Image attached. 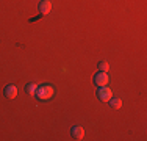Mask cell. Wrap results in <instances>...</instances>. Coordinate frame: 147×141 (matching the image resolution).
Returning <instances> with one entry per match:
<instances>
[{
    "mask_svg": "<svg viewBox=\"0 0 147 141\" xmlns=\"http://www.w3.org/2000/svg\"><path fill=\"white\" fill-rule=\"evenodd\" d=\"M55 94V88L53 85H49V83H44V85H39V86L36 88V93H34V96H36L38 100H50L52 97H53Z\"/></svg>",
    "mask_w": 147,
    "mask_h": 141,
    "instance_id": "cell-1",
    "label": "cell"
},
{
    "mask_svg": "<svg viewBox=\"0 0 147 141\" xmlns=\"http://www.w3.org/2000/svg\"><path fill=\"white\" fill-rule=\"evenodd\" d=\"M97 97L102 102H108L113 97V91H111V88H108L107 85H105V86H99L97 88Z\"/></svg>",
    "mask_w": 147,
    "mask_h": 141,
    "instance_id": "cell-2",
    "label": "cell"
},
{
    "mask_svg": "<svg viewBox=\"0 0 147 141\" xmlns=\"http://www.w3.org/2000/svg\"><path fill=\"white\" fill-rule=\"evenodd\" d=\"M108 80H110L108 74L102 72V70H99V72L94 75V85H96V86H105V85L108 83Z\"/></svg>",
    "mask_w": 147,
    "mask_h": 141,
    "instance_id": "cell-3",
    "label": "cell"
},
{
    "mask_svg": "<svg viewBox=\"0 0 147 141\" xmlns=\"http://www.w3.org/2000/svg\"><path fill=\"white\" fill-rule=\"evenodd\" d=\"M38 8H39V13L42 14V16H45V14H49L52 11V2L50 0H41Z\"/></svg>",
    "mask_w": 147,
    "mask_h": 141,
    "instance_id": "cell-4",
    "label": "cell"
},
{
    "mask_svg": "<svg viewBox=\"0 0 147 141\" xmlns=\"http://www.w3.org/2000/svg\"><path fill=\"white\" fill-rule=\"evenodd\" d=\"M71 135L74 140H83V136H85V129H83L82 125H74L71 129Z\"/></svg>",
    "mask_w": 147,
    "mask_h": 141,
    "instance_id": "cell-5",
    "label": "cell"
},
{
    "mask_svg": "<svg viewBox=\"0 0 147 141\" xmlns=\"http://www.w3.org/2000/svg\"><path fill=\"white\" fill-rule=\"evenodd\" d=\"M5 97L6 99H16L17 97V86L13 83L5 86Z\"/></svg>",
    "mask_w": 147,
    "mask_h": 141,
    "instance_id": "cell-6",
    "label": "cell"
},
{
    "mask_svg": "<svg viewBox=\"0 0 147 141\" xmlns=\"http://www.w3.org/2000/svg\"><path fill=\"white\" fill-rule=\"evenodd\" d=\"M108 102H110V105H111L113 108H116V110H117V108H121V107H122V100H121L119 97H114V96H113V97H111Z\"/></svg>",
    "mask_w": 147,
    "mask_h": 141,
    "instance_id": "cell-7",
    "label": "cell"
},
{
    "mask_svg": "<svg viewBox=\"0 0 147 141\" xmlns=\"http://www.w3.org/2000/svg\"><path fill=\"white\" fill-rule=\"evenodd\" d=\"M36 88H38V85L36 83H28L25 86V91L28 94H31V96H34V93H36Z\"/></svg>",
    "mask_w": 147,
    "mask_h": 141,
    "instance_id": "cell-8",
    "label": "cell"
},
{
    "mask_svg": "<svg viewBox=\"0 0 147 141\" xmlns=\"http://www.w3.org/2000/svg\"><path fill=\"white\" fill-rule=\"evenodd\" d=\"M108 69H110L108 61H100L99 63V70H102V72H108Z\"/></svg>",
    "mask_w": 147,
    "mask_h": 141,
    "instance_id": "cell-9",
    "label": "cell"
}]
</instances>
